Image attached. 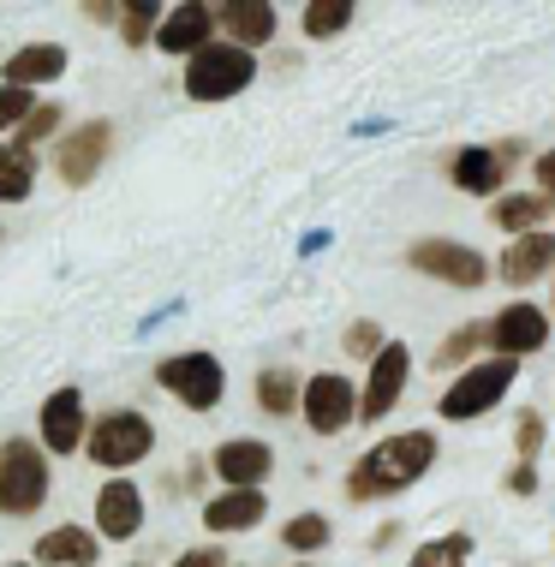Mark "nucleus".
Returning <instances> with one entry per match:
<instances>
[{"instance_id": "obj_31", "label": "nucleus", "mask_w": 555, "mask_h": 567, "mask_svg": "<svg viewBox=\"0 0 555 567\" xmlns=\"http://www.w3.org/2000/svg\"><path fill=\"white\" fill-rule=\"evenodd\" d=\"M60 132V102H37V109H30V120L19 132H12V144H24V150H37L42 137H54Z\"/></svg>"}, {"instance_id": "obj_22", "label": "nucleus", "mask_w": 555, "mask_h": 567, "mask_svg": "<svg viewBox=\"0 0 555 567\" xmlns=\"http://www.w3.org/2000/svg\"><path fill=\"white\" fill-rule=\"evenodd\" d=\"M102 538L84 526H54L37 538V567H96Z\"/></svg>"}, {"instance_id": "obj_19", "label": "nucleus", "mask_w": 555, "mask_h": 567, "mask_svg": "<svg viewBox=\"0 0 555 567\" xmlns=\"http://www.w3.org/2000/svg\"><path fill=\"white\" fill-rule=\"evenodd\" d=\"M544 221H555V197H544V192H502L490 204V227H502L507 239L544 234Z\"/></svg>"}, {"instance_id": "obj_25", "label": "nucleus", "mask_w": 555, "mask_h": 567, "mask_svg": "<svg viewBox=\"0 0 555 567\" xmlns=\"http://www.w3.org/2000/svg\"><path fill=\"white\" fill-rule=\"evenodd\" d=\"M466 561H472V532H442V538H430L407 556V567H466Z\"/></svg>"}, {"instance_id": "obj_3", "label": "nucleus", "mask_w": 555, "mask_h": 567, "mask_svg": "<svg viewBox=\"0 0 555 567\" xmlns=\"http://www.w3.org/2000/svg\"><path fill=\"white\" fill-rule=\"evenodd\" d=\"M49 502V454L42 442H0V514L7 519H30Z\"/></svg>"}, {"instance_id": "obj_4", "label": "nucleus", "mask_w": 555, "mask_h": 567, "mask_svg": "<svg viewBox=\"0 0 555 567\" xmlns=\"http://www.w3.org/2000/svg\"><path fill=\"white\" fill-rule=\"evenodd\" d=\"M251 79H257V54H245V49H234V42H222V37L185 60V96L192 102H227V96H239Z\"/></svg>"}, {"instance_id": "obj_13", "label": "nucleus", "mask_w": 555, "mask_h": 567, "mask_svg": "<svg viewBox=\"0 0 555 567\" xmlns=\"http://www.w3.org/2000/svg\"><path fill=\"white\" fill-rule=\"evenodd\" d=\"M209 42H215V7L185 0V7L162 12V30H156V49L162 54H185V60H192L197 49H209Z\"/></svg>"}, {"instance_id": "obj_11", "label": "nucleus", "mask_w": 555, "mask_h": 567, "mask_svg": "<svg viewBox=\"0 0 555 567\" xmlns=\"http://www.w3.org/2000/svg\"><path fill=\"white\" fill-rule=\"evenodd\" d=\"M484 347H496V359H526V352H544L549 347V317L537 305H502L496 317L484 323Z\"/></svg>"}, {"instance_id": "obj_10", "label": "nucleus", "mask_w": 555, "mask_h": 567, "mask_svg": "<svg viewBox=\"0 0 555 567\" xmlns=\"http://www.w3.org/2000/svg\"><path fill=\"white\" fill-rule=\"evenodd\" d=\"M107 150H114V126H107V120H84V126L60 132V144H54V174L66 179V186H90V179L102 174Z\"/></svg>"}, {"instance_id": "obj_32", "label": "nucleus", "mask_w": 555, "mask_h": 567, "mask_svg": "<svg viewBox=\"0 0 555 567\" xmlns=\"http://www.w3.org/2000/svg\"><path fill=\"white\" fill-rule=\"evenodd\" d=\"M30 109H37V96L30 90H12V84H0V132H19Z\"/></svg>"}, {"instance_id": "obj_27", "label": "nucleus", "mask_w": 555, "mask_h": 567, "mask_svg": "<svg viewBox=\"0 0 555 567\" xmlns=\"http://www.w3.org/2000/svg\"><path fill=\"white\" fill-rule=\"evenodd\" d=\"M114 24H120V37H126L132 49H144V42H156L162 12H156V0H132V7H120V12H114Z\"/></svg>"}, {"instance_id": "obj_5", "label": "nucleus", "mask_w": 555, "mask_h": 567, "mask_svg": "<svg viewBox=\"0 0 555 567\" xmlns=\"http://www.w3.org/2000/svg\"><path fill=\"white\" fill-rule=\"evenodd\" d=\"M514 377H520L514 359H484V364H472V371H460L449 389H442V406H436V412H442L449 424L484 419V412L502 406V394L514 389Z\"/></svg>"}, {"instance_id": "obj_23", "label": "nucleus", "mask_w": 555, "mask_h": 567, "mask_svg": "<svg viewBox=\"0 0 555 567\" xmlns=\"http://www.w3.org/2000/svg\"><path fill=\"white\" fill-rule=\"evenodd\" d=\"M37 192V150L24 144H0V204H24V197Z\"/></svg>"}, {"instance_id": "obj_35", "label": "nucleus", "mask_w": 555, "mask_h": 567, "mask_svg": "<svg viewBox=\"0 0 555 567\" xmlns=\"http://www.w3.org/2000/svg\"><path fill=\"white\" fill-rule=\"evenodd\" d=\"M532 179H537V192L555 197V150H544V156L532 162Z\"/></svg>"}, {"instance_id": "obj_36", "label": "nucleus", "mask_w": 555, "mask_h": 567, "mask_svg": "<svg viewBox=\"0 0 555 567\" xmlns=\"http://www.w3.org/2000/svg\"><path fill=\"white\" fill-rule=\"evenodd\" d=\"M507 489H514V496H532V489H537V466H514V472H507Z\"/></svg>"}, {"instance_id": "obj_24", "label": "nucleus", "mask_w": 555, "mask_h": 567, "mask_svg": "<svg viewBox=\"0 0 555 567\" xmlns=\"http://www.w3.org/2000/svg\"><path fill=\"white\" fill-rule=\"evenodd\" d=\"M257 406H264L269 419H292V412H299V377H292L287 364H269V371L257 377Z\"/></svg>"}, {"instance_id": "obj_34", "label": "nucleus", "mask_w": 555, "mask_h": 567, "mask_svg": "<svg viewBox=\"0 0 555 567\" xmlns=\"http://www.w3.org/2000/svg\"><path fill=\"white\" fill-rule=\"evenodd\" d=\"M174 567H239V561H227L222 549H185V556Z\"/></svg>"}, {"instance_id": "obj_1", "label": "nucleus", "mask_w": 555, "mask_h": 567, "mask_svg": "<svg viewBox=\"0 0 555 567\" xmlns=\"http://www.w3.org/2000/svg\"><path fill=\"white\" fill-rule=\"evenodd\" d=\"M436 466V431H400V436H382L370 454L352 460L347 472V496L352 502H382V496H400Z\"/></svg>"}, {"instance_id": "obj_2", "label": "nucleus", "mask_w": 555, "mask_h": 567, "mask_svg": "<svg viewBox=\"0 0 555 567\" xmlns=\"http://www.w3.org/2000/svg\"><path fill=\"white\" fill-rule=\"evenodd\" d=\"M150 449H156V424L132 406L102 412L84 431V454H90V466H102V472H126L137 460H150Z\"/></svg>"}, {"instance_id": "obj_16", "label": "nucleus", "mask_w": 555, "mask_h": 567, "mask_svg": "<svg viewBox=\"0 0 555 567\" xmlns=\"http://www.w3.org/2000/svg\"><path fill=\"white\" fill-rule=\"evenodd\" d=\"M502 179H507V167L496 162V150H490V144H466V150H454V156H449V186L466 192V197H490V204H496Z\"/></svg>"}, {"instance_id": "obj_33", "label": "nucleus", "mask_w": 555, "mask_h": 567, "mask_svg": "<svg viewBox=\"0 0 555 567\" xmlns=\"http://www.w3.org/2000/svg\"><path fill=\"white\" fill-rule=\"evenodd\" d=\"M382 347H389V341H382V329L370 323V317H359V323L347 329V359H364V364H370Z\"/></svg>"}, {"instance_id": "obj_9", "label": "nucleus", "mask_w": 555, "mask_h": 567, "mask_svg": "<svg viewBox=\"0 0 555 567\" xmlns=\"http://www.w3.org/2000/svg\"><path fill=\"white\" fill-rule=\"evenodd\" d=\"M407 377H412V352L407 341H389L370 359V377L359 389V424H382L389 412L400 406V394H407Z\"/></svg>"}, {"instance_id": "obj_20", "label": "nucleus", "mask_w": 555, "mask_h": 567, "mask_svg": "<svg viewBox=\"0 0 555 567\" xmlns=\"http://www.w3.org/2000/svg\"><path fill=\"white\" fill-rule=\"evenodd\" d=\"M264 514H269L264 489H222L215 502H204V526L215 532V538H227V532H251V526H264Z\"/></svg>"}, {"instance_id": "obj_15", "label": "nucleus", "mask_w": 555, "mask_h": 567, "mask_svg": "<svg viewBox=\"0 0 555 567\" xmlns=\"http://www.w3.org/2000/svg\"><path fill=\"white\" fill-rule=\"evenodd\" d=\"M209 466L227 478V489H264V478L275 472V449H269V442H257V436H234V442L215 449Z\"/></svg>"}, {"instance_id": "obj_26", "label": "nucleus", "mask_w": 555, "mask_h": 567, "mask_svg": "<svg viewBox=\"0 0 555 567\" xmlns=\"http://www.w3.org/2000/svg\"><path fill=\"white\" fill-rule=\"evenodd\" d=\"M359 19V7H352V0H311V7H305V37L311 42H329V37H341V30Z\"/></svg>"}, {"instance_id": "obj_28", "label": "nucleus", "mask_w": 555, "mask_h": 567, "mask_svg": "<svg viewBox=\"0 0 555 567\" xmlns=\"http://www.w3.org/2000/svg\"><path fill=\"white\" fill-rule=\"evenodd\" d=\"M477 347H484V323H466V329H454L449 341L436 347V371H472Z\"/></svg>"}, {"instance_id": "obj_18", "label": "nucleus", "mask_w": 555, "mask_h": 567, "mask_svg": "<svg viewBox=\"0 0 555 567\" xmlns=\"http://www.w3.org/2000/svg\"><path fill=\"white\" fill-rule=\"evenodd\" d=\"M502 275L507 287H532L537 275H549L555 269V234L544 227V234H526V239H507V251L496 257V264H490Z\"/></svg>"}, {"instance_id": "obj_21", "label": "nucleus", "mask_w": 555, "mask_h": 567, "mask_svg": "<svg viewBox=\"0 0 555 567\" xmlns=\"http://www.w3.org/2000/svg\"><path fill=\"white\" fill-rule=\"evenodd\" d=\"M7 84L12 90H37V84H54L60 72H66V49L60 42H24V49L7 54Z\"/></svg>"}, {"instance_id": "obj_30", "label": "nucleus", "mask_w": 555, "mask_h": 567, "mask_svg": "<svg viewBox=\"0 0 555 567\" xmlns=\"http://www.w3.org/2000/svg\"><path fill=\"white\" fill-rule=\"evenodd\" d=\"M544 436H549L544 412H520V424H514V466H537V454H544Z\"/></svg>"}, {"instance_id": "obj_6", "label": "nucleus", "mask_w": 555, "mask_h": 567, "mask_svg": "<svg viewBox=\"0 0 555 567\" xmlns=\"http://www.w3.org/2000/svg\"><path fill=\"white\" fill-rule=\"evenodd\" d=\"M156 382L192 412H215L227 394V371H222L215 352H174V359L156 364Z\"/></svg>"}, {"instance_id": "obj_12", "label": "nucleus", "mask_w": 555, "mask_h": 567, "mask_svg": "<svg viewBox=\"0 0 555 567\" xmlns=\"http://www.w3.org/2000/svg\"><path fill=\"white\" fill-rule=\"evenodd\" d=\"M137 526H144V489L132 478H107L96 489V538L126 544V538H137Z\"/></svg>"}, {"instance_id": "obj_7", "label": "nucleus", "mask_w": 555, "mask_h": 567, "mask_svg": "<svg viewBox=\"0 0 555 567\" xmlns=\"http://www.w3.org/2000/svg\"><path fill=\"white\" fill-rule=\"evenodd\" d=\"M407 264L419 269V275H430V281H442V287H466V293L496 275L484 257L472 251V245H460V239H419V245L407 251Z\"/></svg>"}, {"instance_id": "obj_29", "label": "nucleus", "mask_w": 555, "mask_h": 567, "mask_svg": "<svg viewBox=\"0 0 555 567\" xmlns=\"http://www.w3.org/2000/svg\"><path fill=\"white\" fill-rule=\"evenodd\" d=\"M329 538H335V532H329V519H322V514H292L281 526V544L299 549V556H311V549H322Z\"/></svg>"}, {"instance_id": "obj_17", "label": "nucleus", "mask_w": 555, "mask_h": 567, "mask_svg": "<svg viewBox=\"0 0 555 567\" xmlns=\"http://www.w3.org/2000/svg\"><path fill=\"white\" fill-rule=\"evenodd\" d=\"M215 30H227V42L251 54L264 42H275V7L269 0H222L215 7Z\"/></svg>"}, {"instance_id": "obj_14", "label": "nucleus", "mask_w": 555, "mask_h": 567, "mask_svg": "<svg viewBox=\"0 0 555 567\" xmlns=\"http://www.w3.org/2000/svg\"><path fill=\"white\" fill-rule=\"evenodd\" d=\"M42 454H72V449H84V394L79 389H54L49 401H42Z\"/></svg>"}, {"instance_id": "obj_8", "label": "nucleus", "mask_w": 555, "mask_h": 567, "mask_svg": "<svg viewBox=\"0 0 555 567\" xmlns=\"http://www.w3.org/2000/svg\"><path fill=\"white\" fill-rule=\"evenodd\" d=\"M299 412L317 436H341L347 424H359V389L341 371H322L299 389Z\"/></svg>"}]
</instances>
